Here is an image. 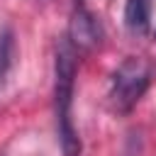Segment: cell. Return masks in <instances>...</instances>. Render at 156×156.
<instances>
[{"instance_id": "1", "label": "cell", "mask_w": 156, "mask_h": 156, "mask_svg": "<svg viewBox=\"0 0 156 156\" xmlns=\"http://www.w3.org/2000/svg\"><path fill=\"white\" fill-rule=\"evenodd\" d=\"M56 83H54V110H56V134L63 156H80L83 144L73 127V83H76V49L63 37L56 46Z\"/></svg>"}, {"instance_id": "2", "label": "cell", "mask_w": 156, "mask_h": 156, "mask_svg": "<svg viewBox=\"0 0 156 156\" xmlns=\"http://www.w3.org/2000/svg\"><path fill=\"white\" fill-rule=\"evenodd\" d=\"M151 83V71L149 63L139 56H129L119 63V68L112 76V88H110V102L117 112H129L141 95L146 93Z\"/></svg>"}, {"instance_id": "3", "label": "cell", "mask_w": 156, "mask_h": 156, "mask_svg": "<svg viewBox=\"0 0 156 156\" xmlns=\"http://www.w3.org/2000/svg\"><path fill=\"white\" fill-rule=\"evenodd\" d=\"M71 46L78 51H90L100 44L102 39V27L98 22V17L93 12H88L85 7H76V12L71 15V22H68V37Z\"/></svg>"}, {"instance_id": "4", "label": "cell", "mask_w": 156, "mask_h": 156, "mask_svg": "<svg viewBox=\"0 0 156 156\" xmlns=\"http://www.w3.org/2000/svg\"><path fill=\"white\" fill-rule=\"evenodd\" d=\"M124 27L134 37H144L151 27V0H127L124 2Z\"/></svg>"}, {"instance_id": "5", "label": "cell", "mask_w": 156, "mask_h": 156, "mask_svg": "<svg viewBox=\"0 0 156 156\" xmlns=\"http://www.w3.org/2000/svg\"><path fill=\"white\" fill-rule=\"evenodd\" d=\"M15 63V34L10 27L0 29V88L5 85Z\"/></svg>"}, {"instance_id": "6", "label": "cell", "mask_w": 156, "mask_h": 156, "mask_svg": "<svg viewBox=\"0 0 156 156\" xmlns=\"http://www.w3.org/2000/svg\"><path fill=\"white\" fill-rule=\"evenodd\" d=\"M80 2H83V0H78V5H80Z\"/></svg>"}]
</instances>
